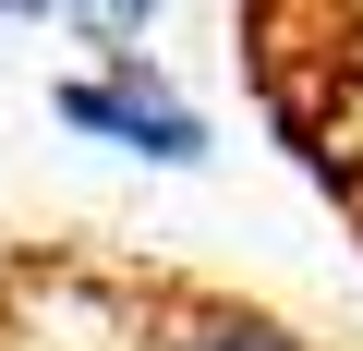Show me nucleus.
Segmentation results:
<instances>
[{
	"instance_id": "nucleus-1",
	"label": "nucleus",
	"mask_w": 363,
	"mask_h": 351,
	"mask_svg": "<svg viewBox=\"0 0 363 351\" xmlns=\"http://www.w3.org/2000/svg\"><path fill=\"white\" fill-rule=\"evenodd\" d=\"M61 121H85V133H121V145H145V157H206V121L182 109V97H157L133 61H121L109 85H61Z\"/></svg>"
},
{
	"instance_id": "nucleus-2",
	"label": "nucleus",
	"mask_w": 363,
	"mask_h": 351,
	"mask_svg": "<svg viewBox=\"0 0 363 351\" xmlns=\"http://www.w3.org/2000/svg\"><path fill=\"white\" fill-rule=\"evenodd\" d=\"M157 351H303L291 327H267V315H230V303H206V315H182Z\"/></svg>"
},
{
	"instance_id": "nucleus-3",
	"label": "nucleus",
	"mask_w": 363,
	"mask_h": 351,
	"mask_svg": "<svg viewBox=\"0 0 363 351\" xmlns=\"http://www.w3.org/2000/svg\"><path fill=\"white\" fill-rule=\"evenodd\" d=\"M73 13H85V25H97V37H133V25H145V13H157V0H73Z\"/></svg>"
},
{
	"instance_id": "nucleus-4",
	"label": "nucleus",
	"mask_w": 363,
	"mask_h": 351,
	"mask_svg": "<svg viewBox=\"0 0 363 351\" xmlns=\"http://www.w3.org/2000/svg\"><path fill=\"white\" fill-rule=\"evenodd\" d=\"M0 13H13V25H49V13H73V0H0Z\"/></svg>"
}]
</instances>
